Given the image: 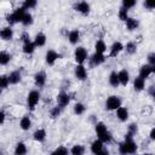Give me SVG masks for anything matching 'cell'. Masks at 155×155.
<instances>
[{
  "label": "cell",
  "instance_id": "obj_5",
  "mask_svg": "<svg viewBox=\"0 0 155 155\" xmlns=\"http://www.w3.org/2000/svg\"><path fill=\"white\" fill-rule=\"evenodd\" d=\"M87 57H88V53H87L85 47L79 46V47L75 48V51H74V59H75V62L78 64H84V62L87 59Z\"/></svg>",
  "mask_w": 155,
  "mask_h": 155
},
{
  "label": "cell",
  "instance_id": "obj_32",
  "mask_svg": "<svg viewBox=\"0 0 155 155\" xmlns=\"http://www.w3.org/2000/svg\"><path fill=\"white\" fill-rule=\"evenodd\" d=\"M73 110H74V114H76V115H82V114L85 113V110H86V107H85L84 103L78 102V103L74 104Z\"/></svg>",
  "mask_w": 155,
  "mask_h": 155
},
{
  "label": "cell",
  "instance_id": "obj_45",
  "mask_svg": "<svg viewBox=\"0 0 155 155\" xmlns=\"http://www.w3.org/2000/svg\"><path fill=\"white\" fill-rule=\"evenodd\" d=\"M147 58H148V62H149L148 64L153 65V64L155 63V52H150V53L148 54V57H147Z\"/></svg>",
  "mask_w": 155,
  "mask_h": 155
},
{
  "label": "cell",
  "instance_id": "obj_21",
  "mask_svg": "<svg viewBox=\"0 0 155 155\" xmlns=\"http://www.w3.org/2000/svg\"><path fill=\"white\" fill-rule=\"evenodd\" d=\"M28 153V148L25 145V143L23 142H18L15 147V150H13V154L15 155H27Z\"/></svg>",
  "mask_w": 155,
  "mask_h": 155
},
{
  "label": "cell",
  "instance_id": "obj_46",
  "mask_svg": "<svg viewBox=\"0 0 155 155\" xmlns=\"http://www.w3.org/2000/svg\"><path fill=\"white\" fill-rule=\"evenodd\" d=\"M5 119H6V114H5L4 110H1V111H0V124H1V125H4Z\"/></svg>",
  "mask_w": 155,
  "mask_h": 155
},
{
  "label": "cell",
  "instance_id": "obj_39",
  "mask_svg": "<svg viewBox=\"0 0 155 155\" xmlns=\"http://www.w3.org/2000/svg\"><path fill=\"white\" fill-rule=\"evenodd\" d=\"M136 4H137L136 0H124V1H122V7L126 8V10H130V8L134 7Z\"/></svg>",
  "mask_w": 155,
  "mask_h": 155
},
{
  "label": "cell",
  "instance_id": "obj_26",
  "mask_svg": "<svg viewBox=\"0 0 155 155\" xmlns=\"http://www.w3.org/2000/svg\"><path fill=\"white\" fill-rule=\"evenodd\" d=\"M133 88L136 91H143L145 88V80L137 76L134 80H133Z\"/></svg>",
  "mask_w": 155,
  "mask_h": 155
},
{
  "label": "cell",
  "instance_id": "obj_50",
  "mask_svg": "<svg viewBox=\"0 0 155 155\" xmlns=\"http://www.w3.org/2000/svg\"><path fill=\"white\" fill-rule=\"evenodd\" d=\"M50 155H58V154H57V153H56V151H54V150H53V151H52V153H51V154H50Z\"/></svg>",
  "mask_w": 155,
  "mask_h": 155
},
{
  "label": "cell",
  "instance_id": "obj_31",
  "mask_svg": "<svg viewBox=\"0 0 155 155\" xmlns=\"http://www.w3.org/2000/svg\"><path fill=\"white\" fill-rule=\"evenodd\" d=\"M11 58H12L11 53H8L6 51H1L0 52V64L1 65H6L7 63H10Z\"/></svg>",
  "mask_w": 155,
  "mask_h": 155
},
{
  "label": "cell",
  "instance_id": "obj_18",
  "mask_svg": "<svg viewBox=\"0 0 155 155\" xmlns=\"http://www.w3.org/2000/svg\"><path fill=\"white\" fill-rule=\"evenodd\" d=\"M94 131H96L97 137L101 139V138H102V137L108 132V128H107V126H105V124H104V122L99 121V122H97V124H96V126H94Z\"/></svg>",
  "mask_w": 155,
  "mask_h": 155
},
{
  "label": "cell",
  "instance_id": "obj_35",
  "mask_svg": "<svg viewBox=\"0 0 155 155\" xmlns=\"http://www.w3.org/2000/svg\"><path fill=\"white\" fill-rule=\"evenodd\" d=\"M33 23V15L30 13V12H25L24 13V16H23V19H22V24L23 25H25V27H28V25H30Z\"/></svg>",
  "mask_w": 155,
  "mask_h": 155
},
{
  "label": "cell",
  "instance_id": "obj_51",
  "mask_svg": "<svg viewBox=\"0 0 155 155\" xmlns=\"http://www.w3.org/2000/svg\"><path fill=\"white\" fill-rule=\"evenodd\" d=\"M143 155H153V154H150V153H145V154H143Z\"/></svg>",
  "mask_w": 155,
  "mask_h": 155
},
{
  "label": "cell",
  "instance_id": "obj_43",
  "mask_svg": "<svg viewBox=\"0 0 155 155\" xmlns=\"http://www.w3.org/2000/svg\"><path fill=\"white\" fill-rule=\"evenodd\" d=\"M21 40L23 41V45H24V44H28V42L31 41V40H30V35H29L27 31H24V33L21 35Z\"/></svg>",
  "mask_w": 155,
  "mask_h": 155
},
{
  "label": "cell",
  "instance_id": "obj_48",
  "mask_svg": "<svg viewBox=\"0 0 155 155\" xmlns=\"http://www.w3.org/2000/svg\"><path fill=\"white\" fill-rule=\"evenodd\" d=\"M97 155H110V153H109V150L108 149H103L101 153H98Z\"/></svg>",
  "mask_w": 155,
  "mask_h": 155
},
{
  "label": "cell",
  "instance_id": "obj_11",
  "mask_svg": "<svg viewBox=\"0 0 155 155\" xmlns=\"http://www.w3.org/2000/svg\"><path fill=\"white\" fill-rule=\"evenodd\" d=\"M90 149H91V153H92V154L97 155L98 153H101V151L104 149V143H103L99 138H97V139H94V140L91 143Z\"/></svg>",
  "mask_w": 155,
  "mask_h": 155
},
{
  "label": "cell",
  "instance_id": "obj_1",
  "mask_svg": "<svg viewBox=\"0 0 155 155\" xmlns=\"http://www.w3.org/2000/svg\"><path fill=\"white\" fill-rule=\"evenodd\" d=\"M117 150H119V154L120 155H132V154H136L137 150H138V145L137 143L131 139V140H124L119 144L117 147Z\"/></svg>",
  "mask_w": 155,
  "mask_h": 155
},
{
  "label": "cell",
  "instance_id": "obj_47",
  "mask_svg": "<svg viewBox=\"0 0 155 155\" xmlns=\"http://www.w3.org/2000/svg\"><path fill=\"white\" fill-rule=\"evenodd\" d=\"M149 138H150L151 140H155V127H153V128L150 130V132H149Z\"/></svg>",
  "mask_w": 155,
  "mask_h": 155
},
{
  "label": "cell",
  "instance_id": "obj_17",
  "mask_svg": "<svg viewBox=\"0 0 155 155\" xmlns=\"http://www.w3.org/2000/svg\"><path fill=\"white\" fill-rule=\"evenodd\" d=\"M117 75H119L120 85L126 86V85L130 82V73H128V70H126V69H121L120 71H117Z\"/></svg>",
  "mask_w": 155,
  "mask_h": 155
},
{
  "label": "cell",
  "instance_id": "obj_2",
  "mask_svg": "<svg viewBox=\"0 0 155 155\" xmlns=\"http://www.w3.org/2000/svg\"><path fill=\"white\" fill-rule=\"evenodd\" d=\"M40 101V92L38 90H31L27 96V107L29 110H35Z\"/></svg>",
  "mask_w": 155,
  "mask_h": 155
},
{
  "label": "cell",
  "instance_id": "obj_33",
  "mask_svg": "<svg viewBox=\"0 0 155 155\" xmlns=\"http://www.w3.org/2000/svg\"><path fill=\"white\" fill-rule=\"evenodd\" d=\"M117 17H119L120 21L126 22V21L130 18V16H128V10H126V8H124V7L121 6V8H120L119 12H117Z\"/></svg>",
  "mask_w": 155,
  "mask_h": 155
},
{
  "label": "cell",
  "instance_id": "obj_44",
  "mask_svg": "<svg viewBox=\"0 0 155 155\" xmlns=\"http://www.w3.org/2000/svg\"><path fill=\"white\" fill-rule=\"evenodd\" d=\"M144 6L149 10H154L155 8V0H147L144 1Z\"/></svg>",
  "mask_w": 155,
  "mask_h": 155
},
{
  "label": "cell",
  "instance_id": "obj_12",
  "mask_svg": "<svg viewBox=\"0 0 155 155\" xmlns=\"http://www.w3.org/2000/svg\"><path fill=\"white\" fill-rule=\"evenodd\" d=\"M90 62H91V64H92L93 67L101 65L102 63H104V62H105V56H104V54H102V53H97V52H94V53L91 56Z\"/></svg>",
  "mask_w": 155,
  "mask_h": 155
},
{
  "label": "cell",
  "instance_id": "obj_49",
  "mask_svg": "<svg viewBox=\"0 0 155 155\" xmlns=\"http://www.w3.org/2000/svg\"><path fill=\"white\" fill-rule=\"evenodd\" d=\"M151 71H153V74H155V63L151 65Z\"/></svg>",
  "mask_w": 155,
  "mask_h": 155
},
{
  "label": "cell",
  "instance_id": "obj_40",
  "mask_svg": "<svg viewBox=\"0 0 155 155\" xmlns=\"http://www.w3.org/2000/svg\"><path fill=\"white\" fill-rule=\"evenodd\" d=\"M127 132H128V133H131L132 136H134V134L138 132V126H137V124H134V122L130 124V125H128V127H127Z\"/></svg>",
  "mask_w": 155,
  "mask_h": 155
},
{
  "label": "cell",
  "instance_id": "obj_30",
  "mask_svg": "<svg viewBox=\"0 0 155 155\" xmlns=\"http://www.w3.org/2000/svg\"><path fill=\"white\" fill-rule=\"evenodd\" d=\"M35 48H36V46H35L34 41H30V42H28V44H24V45H23L22 51H23L25 54H31V53H34Z\"/></svg>",
  "mask_w": 155,
  "mask_h": 155
},
{
  "label": "cell",
  "instance_id": "obj_52",
  "mask_svg": "<svg viewBox=\"0 0 155 155\" xmlns=\"http://www.w3.org/2000/svg\"><path fill=\"white\" fill-rule=\"evenodd\" d=\"M153 98H154V102H155V93L153 94Z\"/></svg>",
  "mask_w": 155,
  "mask_h": 155
},
{
  "label": "cell",
  "instance_id": "obj_29",
  "mask_svg": "<svg viewBox=\"0 0 155 155\" xmlns=\"http://www.w3.org/2000/svg\"><path fill=\"white\" fill-rule=\"evenodd\" d=\"M105 51H107V45H105V42H104L103 40H97L96 44H94V52L104 54Z\"/></svg>",
  "mask_w": 155,
  "mask_h": 155
},
{
  "label": "cell",
  "instance_id": "obj_16",
  "mask_svg": "<svg viewBox=\"0 0 155 155\" xmlns=\"http://www.w3.org/2000/svg\"><path fill=\"white\" fill-rule=\"evenodd\" d=\"M153 74V71H151V65L150 64H143L140 68H139V78H142V79H148L150 75Z\"/></svg>",
  "mask_w": 155,
  "mask_h": 155
},
{
  "label": "cell",
  "instance_id": "obj_20",
  "mask_svg": "<svg viewBox=\"0 0 155 155\" xmlns=\"http://www.w3.org/2000/svg\"><path fill=\"white\" fill-rule=\"evenodd\" d=\"M8 80H10V84L11 85H17L18 82H21L22 80V73L19 70H13L8 75Z\"/></svg>",
  "mask_w": 155,
  "mask_h": 155
},
{
  "label": "cell",
  "instance_id": "obj_25",
  "mask_svg": "<svg viewBox=\"0 0 155 155\" xmlns=\"http://www.w3.org/2000/svg\"><path fill=\"white\" fill-rule=\"evenodd\" d=\"M125 23H126V28H127V30H130V31H133V30H136V29L139 27V22H138V19H136V18H133V17H130Z\"/></svg>",
  "mask_w": 155,
  "mask_h": 155
},
{
  "label": "cell",
  "instance_id": "obj_15",
  "mask_svg": "<svg viewBox=\"0 0 155 155\" xmlns=\"http://www.w3.org/2000/svg\"><path fill=\"white\" fill-rule=\"evenodd\" d=\"M128 116H130V113H128V109L126 108V107H120L117 110H116V117L120 120V121H122V122H125V121H127L128 120Z\"/></svg>",
  "mask_w": 155,
  "mask_h": 155
},
{
  "label": "cell",
  "instance_id": "obj_6",
  "mask_svg": "<svg viewBox=\"0 0 155 155\" xmlns=\"http://www.w3.org/2000/svg\"><path fill=\"white\" fill-rule=\"evenodd\" d=\"M56 101H57V105L63 109V108H65V107L69 104V102H70V96H69L67 92H61V93H58Z\"/></svg>",
  "mask_w": 155,
  "mask_h": 155
},
{
  "label": "cell",
  "instance_id": "obj_41",
  "mask_svg": "<svg viewBox=\"0 0 155 155\" xmlns=\"http://www.w3.org/2000/svg\"><path fill=\"white\" fill-rule=\"evenodd\" d=\"M54 151L58 155H69L70 154V150H68V148H65V147H58L57 149H54Z\"/></svg>",
  "mask_w": 155,
  "mask_h": 155
},
{
  "label": "cell",
  "instance_id": "obj_36",
  "mask_svg": "<svg viewBox=\"0 0 155 155\" xmlns=\"http://www.w3.org/2000/svg\"><path fill=\"white\" fill-rule=\"evenodd\" d=\"M36 1L35 0H25V1H23V4H22V7L27 11V10H30V8H34L35 6H36Z\"/></svg>",
  "mask_w": 155,
  "mask_h": 155
},
{
  "label": "cell",
  "instance_id": "obj_19",
  "mask_svg": "<svg viewBox=\"0 0 155 155\" xmlns=\"http://www.w3.org/2000/svg\"><path fill=\"white\" fill-rule=\"evenodd\" d=\"M80 40V31L78 29H73L68 33V41L71 44V45H76Z\"/></svg>",
  "mask_w": 155,
  "mask_h": 155
},
{
  "label": "cell",
  "instance_id": "obj_22",
  "mask_svg": "<svg viewBox=\"0 0 155 155\" xmlns=\"http://www.w3.org/2000/svg\"><path fill=\"white\" fill-rule=\"evenodd\" d=\"M46 136H47V133H46V131H45L44 128H38V130L33 133L34 140H36V142H39V143L44 142V140L46 139Z\"/></svg>",
  "mask_w": 155,
  "mask_h": 155
},
{
  "label": "cell",
  "instance_id": "obj_27",
  "mask_svg": "<svg viewBox=\"0 0 155 155\" xmlns=\"http://www.w3.org/2000/svg\"><path fill=\"white\" fill-rule=\"evenodd\" d=\"M85 147L81 145V144H75L71 147L70 149V155H85Z\"/></svg>",
  "mask_w": 155,
  "mask_h": 155
},
{
  "label": "cell",
  "instance_id": "obj_13",
  "mask_svg": "<svg viewBox=\"0 0 155 155\" xmlns=\"http://www.w3.org/2000/svg\"><path fill=\"white\" fill-rule=\"evenodd\" d=\"M46 73L45 71H38L35 75H34V82L38 87H42L45 84H46Z\"/></svg>",
  "mask_w": 155,
  "mask_h": 155
},
{
  "label": "cell",
  "instance_id": "obj_24",
  "mask_svg": "<svg viewBox=\"0 0 155 155\" xmlns=\"http://www.w3.org/2000/svg\"><path fill=\"white\" fill-rule=\"evenodd\" d=\"M19 127L23 131H29L30 127H31V120H30V117L27 116V115H24L21 119V121H19Z\"/></svg>",
  "mask_w": 155,
  "mask_h": 155
},
{
  "label": "cell",
  "instance_id": "obj_23",
  "mask_svg": "<svg viewBox=\"0 0 155 155\" xmlns=\"http://www.w3.org/2000/svg\"><path fill=\"white\" fill-rule=\"evenodd\" d=\"M46 35L44 34V33H38L36 35H35V38H34V44H35V46L36 47H42V46H45V44H46Z\"/></svg>",
  "mask_w": 155,
  "mask_h": 155
},
{
  "label": "cell",
  "instance_id": "obj_10",
  "mask_svg": "<svg viewBox=\"0 0 155 155\" xmlns=\"http://www.w3.org/2000/svg\"><path fill=\"white\" fill-rule=\"evenodd\" d=\"M125 50V46L122 45V42L120 41H115L113 42L111 47H110V51H109V57H116L121 51Z\"/></svg>",
  "mask_w": 155,
  "mask_h": 155
},
{
  "label": "cell",
  "instance_id": "obj_42",
  "mask_svg": "<svg viewBox=\"0 0 155 155\" xmlns=\"http://www.w3.org/2000/svg\"><path fill=\"white\" fill-rule=\"evenodd\" d=\"M101 140H102L103 143H110V142L113 140V134H111V133L108 131V132H107V133H105V134H104V136L101 138Z\"/></svg>",
  "mask_w": 155,
  "mask_h": 155
},
{
  "label": "cell",
  "instance_id": "obj_7",
  "mask_svg": "<svg viewBox=\"0 0 155 155\" xmlns=\"http://www.w3.org/2000/svg\"><path fill=\"white\" fill-rule=\"evenodd\" d=\"M74 8L80 12L81 15H88L90 13V10H91V6L87 1H79L74 5Z\"/></svg>",
  "mask_w": 155,
  "mask_h": 155
},
{
  "label": "cell",
  "instance_id": "obj_28",
  "mask_svg": "<svg viewBox=\"0 0 155 155\" xmlns=\"http://www.w3.org/2000/svg\"><path fill=\"white\" fill-rule=\"evenodd\" d=\"M108 81H109L110 86H113V87H117V86L120 85V81H119V75H117V73H116V71H111V73L109 74Z\"/></svg>",
  "mask_w": 155,
  "mask_h": 155
},
{
  "label": "cell",
  "instance_id": "obj_38",
  "mask_svg": "<svg viewBox=\"0 0 155 155\" xmlns=\"http://www.w3.org/2000/svg\"><path fill=\"white\" fill-rule=\"evenodd\" d=\"M61 111H62V108L61 107H53L51 110H50V116L52 117V119H56V117H58L59 115H61Z\"/></svg>",
  "mask_w": 155,
  "mask_h": 155
},
{
  "label": "cell",
  "instance_id": "obj_37",
  "mask_svg": "<svg viewBox=\"0 0 155 155\" xmlns=\"http://www.w3.org/2000/svg\"><path fill=\"white\" fill-rule=\"evenodd\" d=\"M8 85H11L10 80H8V76L7 75H1V78H0V87L2 90H5V88L8 87Z\"/></svg>",
  "mask_w": 155,
  "mask_h": 155
},
{
  "label": "cell",
  "instance_id": "obj_34",
  "mask_svg": "<svg viewBox=\"0 0 155 155\" xmlns=\"http://www.w3.org/2000/svg\"><path fill=\"white\" fill-rule=\"evenodd\" d=\"M125 50H126V52H127L128 54H133V53L137 52V44L133 42V41H130V42L126 44Z\"/></svg>",
  "mask_w": 155,
  "mask_h": 155
},
{
  "label": "cell",
  "instance_id": "obj_14",
  "mask_svg": "<svg viewBox=\"0 0 155 155\" xmlns=\"http://www.w3.org/2000/svg\"><path fill=\"white\" fill-rule=\"evenodd\" d=\"M0 38L4 41H10L13 38V30L11 29V27H4L0 30Z\"/></svg>",
  "mask_w": 155,
  "mask_h": 155
},
{
  "label": "cell",
  "instance_id": "obj_3",
  "mask_svg": "<svg viewBox=\"0 0 155 155\" xmlns=\"http://www.w3.org/2000/svg\"><path fill=\"white\" fill-rule=\"evenodd\" d=\"M27 11L21 6V7H18V8H16L11 15H8L7 17H6V19H7V22L8 23H18V22H21L22 23V19H23V16H24V13H25Z\"/></svg>",
  "mask_w": 155,
  "mask_h": 155
},
{
  "label": "cell",
  "instance_id": "obj_4",
  "mask_svg": "<svg viewBox=\"0 0 155 155\" xmlns=\"http://www.w3.org/2000/svg\"><path fill=\"white\" fill-rule=\"evenodd\" d=\"M121 98L119 97V96H109L108 98H107V101H105V108L108 109V110H117L120 107H121Z\"/></svg>",
  "mask_w": 155,
  "mask_h": 155
},
{
  "label": "cell",
  "instance_id": "obj_9",
  "mask_svg": "<svg viewBox=\"0 0 155 155\" xmlns=\"http://www.w3.org/2000/svg\"><path fill=\"white\" fill-rule=\"evenodd\" d=\"M74 73H75V76H76L78 80L84 81V80L87 79V69L84 67V64H78V65L75 67Z\"/></svg>",
  "mask_w": 155,
  "mask_h": 155
},
{
  "label": "cell",
  "instance_id": "obj_8",
  "mask_svg": "<svg viewBox=\"0 0 155 155\" xmlns=\"http://www.w3.org/2000/svg\"><path fill=\"white\" fill-rule=\"evenodd\" d=\"M59 57H61V54L57 53L54 50H48V51L46 52V54H45V61H46V63H47L48 65H53V64L56 63V61H57Z\"/></svg>",
  "mask_w": 155,
  "mask_h": 155
}]
</instances>
